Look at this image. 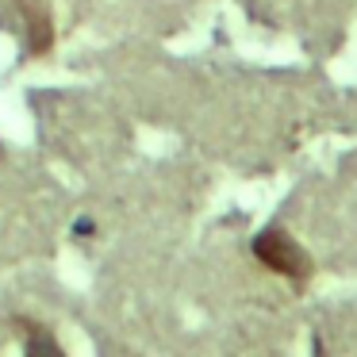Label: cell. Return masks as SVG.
Wrapping results in <instances>:
<instances>
[{
  "mask_svg": "<svg viewBox=\"0 0 357 357\" xmlns=\"http://www.w3.org/2000/svg\"><path fill=\"white\" fill-rule=\"evenodd\" d=\"M254 257L265 265V269L277 273V277L292 280L296 288H303L311 280L307 250H303L288 231H280V227H265V231L257 234V238H254Z\"/></svg>",
  "mask_w": 357,
  "mask_h": 357,
  "instance_id": "cell-1",
  "label": "cell"
},
{
  "mask_svg": "<svg viewBox=\"0 0 357 357\" xmlns=\"http://www.w3.org/2000/svg\"><path fill=\"white\" fill-rule=\"evenodd\" d=\"M27 357H66V349L54 342V334H50V331L31 326V334H27Z\"/></svg>",
  "mask_w": 357,
  "mask_h": 357,
  "instance_id": "cell-2",
  "label": "cell"
}]
</instances>
